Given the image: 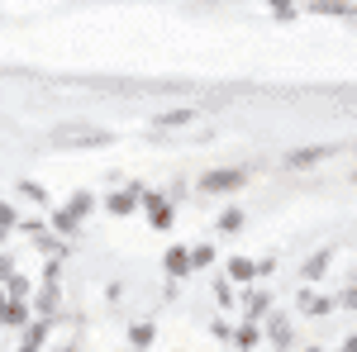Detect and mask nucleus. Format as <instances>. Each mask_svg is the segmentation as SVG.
Instances as JSON below:
<instances>
[{
  "instance_id": "f257e3e1",
  "label": "nucleus",
  "mask_w": 357,
  "mask_h": 352,
  "mask_svg": "<svg viewBox=\"0 0 357 352\" xmlns=\"http://www.w3.org/2000/svg\"><path fill=\"white\" fill-rule=\"evenodd\" d=\"M324 153H329V148H305V153H291L286 162H291V167H305V162H319Z\"/></svg>"
},
{
  "instance_id": "f03ea898",
  "label": "nucleus",
  "mask_w": 357,
  "mask_h": 352,
  "mask_svg": "<svg viewBox=\"0 0 357 352\" xmlns=\"http://www.w3.org/2000/svg\"><path fill=\"white\" fill-rule=\"evenodd\" d=\"M234 181H243V171H224V176H205V186H234Z\"/></svg>"
}]
</instances>
